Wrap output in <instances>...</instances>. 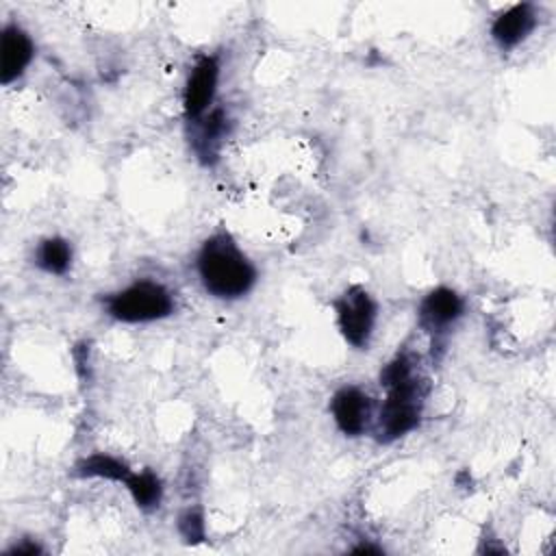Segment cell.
<instances>
[{
    "instance_id": "6da1fadb",
    "label": "cell",
    "mask_w": 556,
    "mask_h": 556,
    "mask_svg": "<svg viewBox=\"0 0 556 556\" xmlns=\"http://www.w3.org/2000/svg\"><path fill=\"white\" fill-rule=\"evenodd\" d=\"M202 287L222 300L245 295L256 282V269L228 232L208 237L195 258Z\"/></svg>"
},
{
    "instance_id": "7a4b0ae2",
    "label": "cell",
    "mask_w": 556,
    "mask_h": 556,
    "mask_svg": "<svg viewBox=\"0 0 556 556\" xmlns=\"http://www.w3.org/2000/svg\"><path fill=\"white\" fill-rule=\"evenodd\" d=\"M106 313L124 324L156 321L174 313V295L154 280H139L104 300Z\"/></svg>"
},
{
    "instance_id": "3957f363",
    "label": "cell",
    "mask_w": 556,
    "mask_h": 556,
    "mask_svg": "<svg viewBox=\"0 0 556 556\" xmlns=\"http://www.w3.org/2000/svg\"><path fill=\"white\" fill-rule=\"evenodd\" d=\"M424 408L421 380L413 374L410 378L387 387V400L378 415V439L393 441L417 428Z\"/></svg>"
},
{
    "instance_id": "277c9868",
    "label": "cell",
    "mask_w": 556,
    "mask_h": 556,
    "mask_svg": "<svg viewBox=\"0 0 556 556\" xmlns=\"http://www.w3.org/2000/svg\"><path fill=\"white\" fill-rule=\"evenodd\" d=\"M334 311L343 339L352 348L365 350L369 345L376 324V304L371 295L363 287L354 285L341 298L334 300Z\"/></svg>"
},
{
    "instance_id": "5b68a950",
    "label": "cell",
    "mask_w": 556,
    "mask_h": 556,
    "mask_svg": "<svg viewBox=\"0 0 556 556\" xmlns=\"http://www.w3.org/2000/svg\"><path fill=\"white\" fill-rule=\"evenodd\" d=\"M219 63L215 56H200L185 83L182 111L189 122H198L211 106L217 89Z\"/></svg>"
},
{
    "instance_id": "8992f818",
    "label": "cell",
    "mask_w": 556,
    "mask_h": 556,
    "mask_svg": "<svg viewBox=\"0 0 556 556\" xmlns=\"http://www.w3.org/2000/svg\"><path fill=\"white\" fill-rule=\"evenodd\" d=\"M332 417L339 430L348 437H358L365 432L371 417V400L358 387H341L332 395Z\"/></svg>"
},
{
    "instance_id": "52a82bcc",
    "label": "cell",
    "mask_w": 556,
    "mask_h": 556,
    "mask_svg": "<svg viewBox=\"0 0 556 556\" xmlns=\"http://www.w3.org/2000/svg\"><path fill=\"white\" fill-rule=\"evenodd\" d=\"M0 83L11 85L17 80L35 56L33 39L17 24H7L2 28V46H0Z\"/></svg>"
},
{
    "instance_id": "ba28073f",
    "label": "cell",
    "mask_w": 556,
    "mask_h": 556,
    "mask_svg": "<svg viewBox=\"0 0 556 556\" xmlns=\"http://www.w3.org/2000/svg\"><path fill=\"white\" fill-rule=\"evenodd\" d=\"M419 324L432 332H445L460 315H463V300L456 291L447 287L432 289L419 304Z\"/></svg>"
},
{
    "instance_id": "9c48e42d",
    "label": "cell",
    "mask_w": 556,
    "mask_h": 556,
    "mask_svg": "<svg viewBox=\"0 0 556 556\" xmlns=\"http://www.w3.org/2000/svg\"><path fill=\"white\" fill-rule=\"evenodd\" d=\"M536 26V11L530 2L513 4L510 9L502 11L491 24V37L502 48L519 46Z\"/></svg>"
},
{
    "instance_id": "30bf717a",
    "label": "cell",
    "mask_w": 556,
    "mask_h": 556,
    "mask_svg": "<svg viewBox=\"0 0 556 556\" xmlns=\"http://www.w3.org/2000/svg\"><path fill=\"white\" fill-rule=\"evenodd\" d=\"M230 119L224 109H213L208 115L198 119V135L193 139V148L204 163H213L217 159V150L228 135Z\"/></svg>"
},
{
    "instance_id": "8fae6325",
    "label": "cell",
    "mask_w": 556,
    "mask_h": 556,
    "mask_svg": "<svg viewBox=\"0 0 556 556\" xmlns=\"http://www.w3.org/2000/svg\"><path fill=\"white\" fill-rule=\"evenodd\" d=\"M35 263L48 274L63 276L72 267V245L63 237H48L35 250Z\"/></svg>"
},
{
    "instance_id": "7c38bea8",
    "label": "cell",
    "mask_w": 556,
    "mask_h": 556,
    "mask_svg": "<svg viewBox=\"0 0 556 556\" xmlns=\"http://www.w3.org/2000/svg\"><path fill=\"white\" fill-rule=\"evenodd\" d=\"M76 473L83 476V478H104V480L124 482V484L130 478V469L126 467V463L117 460L115 456L102 454V452L83 458L76 465Z\"/></svg>"
},
{
    "instance_id": "4fadbf2b",
    "label": "cell",
    "mask_w": 556,
    "mask_h": 556,
    "mask_svg": "<svg viewBox=\"0 0 556 556\" xmlns=\"http://www.w3.org/2000/svg\"><path fill=\"white\" fill-rule=\"evenodd\" d=\"M126 489L130 491L135 504L143 510H152L161 504L163 486H161L159 476L150 469H146L141 473H130V478L126 480Z\"/></svg>"
},
{
    "instance_id": "5bb4252c",
    "label": "cell",
    "mask_w": 556,
    "mask_h": 556,
    "mask_svg": "<svg viewBox=\"0 0 556 556\" xmlns=\"http://www.w3.org/2000/svg\"><path fill=\"white\" fill-rule=\"evenodd\" d=\"M178 530L182 534L185 541L189 543H198L204 539V519L200 510H187L180 515L178 519Z\"/></svg>"
},
{
    "instance_id": "9a60e30c",
    "label": "cell",
    "mask_w": 556,
    "mask_h": 556,
    "mask_svg": "<svg viewBox=\"0 0 556 556\" xmlns=\"http://www.w3.org/2000/svg\"><path fill=\"white\" fill-rule=\"evenodd\" d=\"M37 552H41L37 543H20V545H13L7 554H37Z\"/></svg>"
},
{
    "instance_id": "2e32d148",
    "label": "cell",
    "mask_w": 556,
    "mask_h": 556,
    "mask_svg": "<svg viewBox=\"0 0 556 556\" xmlns=\"http://www.w3.org/2000/svg\"><path fill=\"white\" fill-rule=\"evenodd\" d=\"M354 552H358V554H363V552H374V554H378V552H380V547H371V545H358V547H354Z\"/></svg>"
}]
</instances>
